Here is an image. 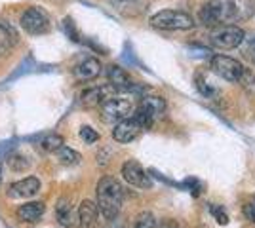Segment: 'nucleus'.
Listing matches in <instances>:
<instances>
[{"instance_id":"obj_29","label":"nucleus","mask_w":255,"mask_h":228,"mask_svg":"<svg viewBox=\"0 0 255 228\" xmlns=\"http://www.w3.org/2000/svg\"><path fill=\"white\" fill-rule=\"evenodd\" d=\"M160 228H181L179 225H175V223H171V221H168V223H164Z\"/></svg>"},{"instance_id":"obj_13","label":"nucleus","mask_w":255,"mask_h":228,"mask_svg":"<svg viewBox=\"0 0 255 228\" xmlns=\"http://www.w3.org/2000/svg\"><path fill=\"white\" fill-rule=\"evenodd\" d=\"M107 76H109V84L115 91H128V89L135 87V84L131 82V78L128 76L126 71L117 65H111L107 69Z\"/></svg>"},{"instance_id":"obj_22","label":"nucleus","mask_w":255,"mask_h":228,"mask_svg":"<svg viewBox=\"0 0 255 228\" xmlns=\"http://www.w3.org/2000/svg\"><path fill=\"white\" fill-rule=\"evenodd\" d=\"M133 228H156V219H154V215L149 213V211H143V213H139L137 219H135Z\"/></svg>"},{"instance_id":"obj_28","label":"nucleus","mask_w":255,"mask_h":228,"mask_svg":"<svg viewBox=\"0 0 255 228\" xmlns=\"http://www.w3.org/2000/svg\"><path fill=\"white\" fill-rule=\"evenodd\" d=\"M244 215L255 225V202H250L244 206Z\"/></svg>"},{"instance_id":"obj_3","label":"nucleus","mask_w":255,"mask_h":228,"mask_svg":"<svg viewBox=\"0 0 255 228\" xmlns=\"http://www.w3.org/2000/svg\"><path fill=\"white\" fill-rule=\"evenodd\" d=\"M150 25L160 31H191L194 19L183 10H162L150 17Z\"/></svg>"},{"instance_id":"obj_19","label":"nucleus","mask_w":255,"mask_h":228,"mask_svg":"<svg viewBox=\"0 0 255 228\" xmlns=\"http://www.w3.org/2000/svg\"><path fill=\"white\" fill-rule=\"evenodd\" d=\"M15 44H17V33L8 23L0 21V54L10 52Z\"/></svg>"},{"instance_id":"obj_21","label":"nucleus","mask_w":255,"mask_h":228,"mask_svg":"<svg viewBox=\"0 0 255 228\" xmlns=\"http://www.w3.org/2000/svg\"><path fill=\"white\" fill-rule=\"evenodd\" d=\"M40 147H42V151H46V152H55L59 147H63V137L57 135V133H50V135H46L42 139Z\"/></svg>"},{"instance_id":"obj_20","label":"nucleus","mask_w":255,"mask_h":228,"mask_svg":"<svg viewBox=\"0 0 255 228\" xmlns=\"http://www.w3.org/2000/svg\"><path fill=\"white\" fill-rule=\"evenodd\" d=\"M55 156H57L59 163H63V165H75V163L80 162V154L73 149H69V147H65V145L55 151Z\"/></svg>"},{"instance_id":"obj_10","label":"nucleus","mask_w":255,"mask_h":228,"mask_svg":"<svg viewBox=\"0 0 255 228\" xmlns=\"http://www.w3.org/2000/svg\"><path fill=\"white\" fill-rule=\"evenodd\" d=\"M115 95V89L111 87V84H101V86H92L82 91L80 95V103L84 107H97L103 105L107 99Z\"/></svg>"},{"instance_id":"obj_23","label":"nucleus","mask_w":255,"mask_h":228,"mask_svg":"<svg viewBox=\"0 0 255 228\" xmlns=\"http://www.w3.org/2000/svg\"><path fill=\"white\" fill-rule=\"evenodd\" d=\"M80 139L88 143V145H92V143L99 141V133L94 128H90V126H82L80 128Z\"/></svg>"},{"instance_id":"obj_14","label":"nucleus","mask_w":255,"mask_h":228,"mask_svg":"<svg viewBox=\"0 0 255 228\" xmlns=\"http://www.w3.org/2000/svg\"><path fill=\"white\" fill-rule=\"evenodd\" d=\"M101 63L96 57H88L82 63H78L75 67V76L82 82H90V80H96L97 76L101 75Z\"/></svg>"},{"instance_id":"obj_24","label":"nucleus","mask_w":255,"mask_h":228,"mask_svg":"<svg viewBox=\"0 0 255 228\" xmlns=\"http://www.w3.org/2000/svg\"><path fill=\"white\" fill-rule=\"evenodd\" d=\"M196 86H198V89H200V93H202L204 97H215L217 95V89L215 87H212L206 80H202L200 76H196Z\"/></svg>"},{"instance_id":"obj_9","label":"nucleus","mask_w":255,"mask_h":228,"mask_svg":"<svg viewBox=\"0 0 255 228\" xmlns=\"http://www.w3.org/2000/svg\"><path fill=\"white\" fill-rule=\"evenodd\" d=\"M122 177H124V181H126L128 185L137 186V188L149 190L150 186H152L150 175L147 173V171L143 169V165L137 163L135 160H128V162H124V165H122Z\"/></svg>"},{"instance_id":"obj_18","label":"nucleus","mask_w":255,"mask_h":228,"mask_svg":"<svg viewBox=\"0 0 255 228\" xmlns=\"http://www.w3.org/2000/svg\"><path fill=\"white\" fill-rule=\"evenodd\" d=\"M55 215H57V221H59L63 227H73V223H75V213H73V206H71V200H69V198H61V200L57 202Z\"/></svg>"},{"instance_id":"obj_5","label":"nucleus","mask_w":255,"mask_h":228,"mask_svg":"<svg viewBox=\"0 0 255 228\" xmlns=\"http://www.w3.org/2000/svg\"><path fill=\"white\" fill-rule=\"evenodd\" d=\"M246 34L236 25H217L210 31V44L217 50H234L244 42Z\"/></svg>"},{"instance_id":"obj_17","label":"nucleus","mask_w":255,"mask_h":228,"mask_svg":"<svg viewBox=\"0 0 255 228\" xmlns=\"http://www.w3.org/2000/svg\"><path fill=\"white\" fill-rule=\"evenodd\" d=\"M111 4L124 15H137L147 6L145 0H111Z\"/></svg>"},{"instance_id":"obj_16","label":"nucleus","mask_w":255,"mask_h":228,"mask_svg":"<svg viewBox=\"0 0 255 228\" xmlns=\"http://www.w3.org/2000/svg\"><path fill=\"white\" fill-rule=\"evenodd\" d=\"M44 204L42 202H29V204H23L17 209V217L25 221V223H34L44 215Z\"/></svg>"},{"instance_id":"obj_30","label":"nucleus","mask_w":255,"mask_h":228,"mask_svg":"<svg viewBox=\"0 0 255 228\" xmlns=\"http://www.w3.org/2000/svg\"><path fill=\"white\" fill-rule=\"evenodd\" d=\"M107 228H124L122 225H118V221L115 219V221H109V227Z\"/></svg>"},{"instance_id":"obj_11","label":"nucleus","mask_w":255,"mask_h":228,"mask_svg":"<svg viewBox=\"0 0 255 228\" xmlns=\"http://www.w3.org/2000/svg\"><path fill=\"white\" fill-rule=\"evenodd\" d=\"M38 190H40V181L36 177H25L21 181L10 185V188H8V198H11V200L32 198L34 194H38Z\"/></svg>"},{"instance_id":"obj_6","label":"nucleus","mask_w":255,"mask_h":228,"mask_svg":"<svg viewBox=\"0 0 255 228\" xmlns=\"http://www.w3.org/2000/svg\"><path fill=\"white\" fill-rule=\"evenodd\" d=\"M210 69H212L213 75H217L219 78H223L227 82H240L242 78V73H244V65L234 59V57H229V55H213L212 61H210Z\"/></svg>"},{"instance_id":"obj_12","label":"nucleus","mask_w":255,"mask_h":228,"mask_svg":"<svg viewBox=\"0 0 255 228\" xmlns=\"http://www.w3.org/2000/svg\"><path fill=\"white\" fill-rule=\"evenodd\" d=\"M141 131H143L141 126L129 116V118H126V120H120L117 126H115V130H113V139L117 143H131Z\"/></svg>"},{"instance_id":"obj_1","label":"nucleus","mask_w":255,"mask_h":228,"mask_svg":"<svg viewBox=\"0 0 255 228\" xmlns=\"http://www.w3.org/2000/svg\"><path fill=\"white\" fill-rule=\"evenodd\" d=\"M124 202V188L118 183L115 177L105 175L97 183V211L107 219L115 221L122 209Z\"/></svg>"},{"instance_id":"obj_2","label":"nucleus","mask_w":255,"mask_h":228,"mask_svg":"<svg viewBox=\"0 0 255 228\" xmlns=\"http://www.w3.org/2000/svg\"><path fill=\"white\" fill-rule=\"evenodd\" d=\"M238 17V8L234 0H208L200 10V21L208 27L231 25Z\"/></svg>"},{"instance_id":"obj_8","label":"nucleus","mask_w":255,"mask_h":228,"mask_svg":"<svg viewBox=\"0 0 255 228\" xmlns=\"http://www.w3.org/2000/svg\"><path fill=\"white\" fill-rule=\"evenodd\" d=\"M19 25L23 27V31L29 34H44L50 31V15L38 8V6H32L23 11Z\"/></svg>"},{"instance_id":"obj_27","label":"nucleus","mask_w":255,"mask_h":228,"mask_svg":"<svg viewBox=\"0 0 255 228\" xmlns=\"http://www.w3.org/2000/svg\"><path fill=\"white\" fill-rule=\"evenodd\" d=\"M63 29L67 31V34L71 36V40H78V33L75 31V27H73V21H71V17H65L63 21Z\"/></svg>"},{"instance_id":"obj_25","label":"nucleus","mask_w":255,"mask_h":228,"mask_svg":"<svg viewBox=\"0 0 255 228\" xmlns=\"http://www.w3.org/2000/svg\"><path fill=\"white\" fill-rule=\"evenodd\" d=\"M244 57L252 65H255V38H244Z\"/></svg>"},{"instance_id":"obj_15","label":"nucleus","mask_w":255,"mask_h":228,"mask_svg":"<svg viewBox=\"0 0 255 228\" xmlns=\"http://www.w3.org/2000/svg\"><path fill=\"white\" fill-rule=\"evenodd\" d=\"M97 206L92 200H84L78 206V225L80 228H96L97 227Z\"/></svg>"},{"instance_id":"obj_4","label":"nucleus","mask_w":255,"mask_h":228,"mask_svg":"<svg viewBox=\"0 0 255 228\" xmlns=\"http://www.w3.org/2000/svg\"><path fill=\"white\" fill-rule=\"evenodd\" d=\"M166 112V99L160 95H145L139 101L137 109L133 110L131 118L141 126V130H149L154 120Z\"/></svg>"},{"instance_id":"obj_7","label":"nucleus","mask_w":255,"mask_h":228,"mask_svg":"<svg viewBox=\"0 0 255 228\" xmlns=\"http://www.w3.org/2000/svg\"><path fill=\"white\" fill-rule=\"evenodd\" d=\"M131 110H133V105L129 99L113 95L101 105V120L107 124H118L120 120L129 118Z\"/></svg>"},{"instance_id":"obj_26","label":"nucleus","mask_w":255,"mask_h":228,"mask_svg":"<svg viewBox=\"0 0 255 228\" xmlns=\"http://www.w3.org/2000/svg\"><path fill=\"white\" fill-rule=\"evenodd\" d=\"M212 213H213V217L217 219V223H221V225H227L229 223V215L225 213L221 207H212Z\"/></svg>"},{"instance_id":"obj_31","label":"nucleus","mask_w":255,"mask_h":228,"mask_svg":"<svg viewBox=\"0 0 255 228\" xmlns=\"http://www.w3.org/2000/svg\"><path fill=\"white\" fill-rule=\"evenodd\" d=\"M0 183H2V165H0Z\"/></svg>"}]
</instances>
